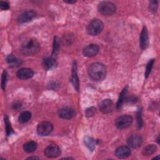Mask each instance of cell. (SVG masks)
<instances>
[{"instance_id": "7402d4cb", "label": "cell", "mask_w": 160, "mask_h": 160, "mask_svg": "<svg viewBox=\"0 0 160 160\" xmlns=\"http://www.w3.org/2000/svg\"><path fill=\"white\" fill-rule=\"evenodd\" d=\"M128 92V86L125 87L122 91H121V92L120 93L119 95V98L118 99V101L117 102L116 104V108L117 109H120L121 108V106H122V104L124 103V102L126 100V94Z\"/></svg>"}, {"instance_id": "603a6c76", "label": "cell", "mask_w": 160, "mask_h": 160, "mask_svg": "<svg viewBox=\"0 0 160 160\" xmlns=\"http://www.w3.org/2000/svg\"><path fill=\"white\" fill-rule=\"evenodd\" d=\"M84 144L89 148V150L92 151L95 148L96 144V141L89 136H86L84 138Z\"/></svg>"}, {"instance_id": "44dd1931", "label": "cell", "mask_w": 160, "mask_h": 160, "mask_svg": "<svg viewBox=\"0 0 160 160\" xmlns=\"http://www.w3.org/2000/svg\"><path fill=\"white\" fill-rule=\"evenodd\" d=\"M31 118V112H29L28 111H24L19 114V116L18 117V121H19V123L24 124V123L28 122Z\"/></svg>"}, {"instance_id": "d4e9b609", "label": "cell", "mask_w": 160, "mask_h": 160, "mask_svg": "<svg viewBox=\"0 0 160 160\" xmlns=\"http://www.w3.org/2000/svg\"><path fill=\"white\" fill-rule=\"evenodd\" d=\"M4 123H5V126H6V134L8 136H9L11 134V132H12V129L11 127V124L9 121L8 117L7 116H4Z\"/></svg>"}, {"instance_id": "f546056e", "label": "cell", "mask_w": 160, "mask_h": 160, "mask_svg": "<svg viewBox=\"0 0 160 160\" xmlns=\"http://www.w3.org/2000/svg\"><path fill=\"white\" fill-rule=\"evenodd\" d=\"M6 81H7V72L6 71H4L2 76H1V88L3 90L6 89Z\"/></svg>"}, {"instance_id": "7c38bea8", "label": "cell", "mask_w": 160, "mask_h": 160, "mask_svg": "<svg viewBox=\"0 0 160 160\" xmlns=\"http://www.w3.org/2000/svg\"><path fill=\"white\" fill-rule=\"evenodd\" d=\"M99 48L96 44H91L86 46L82 50V54L84 56L91 58L95 56L99 52Z\"/></svg>"}, {"instance_id": "e0dca14e", "label": "cell", "mask_w": 160, "mask_h": 160, "mask_svg": "<svg viewBox=\"0 0 160 160\" xmlns=\"http://www.w3.org/2000/svg\"><path fill=\"white\" fill-rule=\"evenodd\" d=\"M42 65L45 69L49 70L54 68L56 65V58L52 57L46 58L43 59Z\"/></svg>"}, {"instance_id": "3957f363", "label": "cell", "mask_w": 160, "mask_h": 160, "mask_svg": "<svg viewBox=\"0 0 160 160\" xmlns=\"http://www.w3.org/2000/svg\"><path fill=\"white\" fill-rule=\"evenodd\" d=\"M115 4L110 1H101L98 5V12L103 16H111L116 12Z\"/></svg>"}, {"instance_id": "52a82bcc", "label": "cell", "mask_w": 160, "mask_h": 160, "mask_svg": "<svg viewBox=\"0 0 160 160\" xmlns=\"http://www.w3.org/2000/svg\"><path fill=\"white\" fill-rule=\"evenodd\" d=\"M44 153L48 158H54L58 157L61 154V149L59 146L55 144H51L44 149Z\"/></svg>"}, {"instance_id": "8fae6325", "label": "cell", "mask_w": 160, "mask_h": 160, "mask_svg": "<svg viewBox=\"0 0 160 160\" xmlns=\"http://www.w3.org/2000/svg\"><path fill=\"white\" fill-rule=\"evenodd\" d=\"M131 154L130 148L126 146H121L117 148L114 151L115 156L119 159H125L128 158Z\"/></svg>"}, {"instance_id": "2e32d148", "label": "cell", "mask_w": 160, "mask_h": 160, "mask_svg": "<svg viewBox=\"0 0 160 160\" xmlns=\"http://www.w3.org/2000/svg\"><path fill=\"white\" fill-rule=\"evenodd\" d=\"M71 82L76 91L79 90V79L77 74V66L76 62H74L71 73Z\"/></svg>"}, {"instance_id": "8d00e7d4", "label": "cell", "mask_w": 160, "mask_h": 160, "mask_svg": "<svg viewBox=\"0 0 160 160\" xmlns=\"http://www.w3.org/2000/svg\"><path fill=\"white\" fill-rule=\"evenodd\" d=\"M62 159H73V158H64Z\"/></svg>"}, {"instance_id": "5bb4252c", "label": "cell", "mask_w": 160, "mask_h": 160, "mask_svg": "<svg viewBox=\"0 0 160 160\" xmlns=\"http://www.w3.org/2000/svg\"><path fill=\"white\" fill-rule=\"evenodd\" d=\"M149 42V38H148V29L146 27L144 26L142 29V31L140 34L139 36V47L141 49H145L148 45Z\"/></svg>"}, {"instance_id": "cb8c5ba5", "label": "cell", "mask_w": 160, "mask_h": 160, "mask_svg": "<svg viewBox=\"0 0 160 160\" xmlns=\"http://www.w3.org/2000/svg\"><path fill=\"white\" fill-rule=\"evenodd\" d=\"M154 62V59H151L147 63L146 67V71H145V77H146V78H147L148 77V76L149 75V74L151 71V69L152 68Z\"/></svg>"}, {"instance_id": "836d02e7", "label": "cell", "mask_w": 160, "mask_h": 160, "mask_svg": "<svg viewBox=\"0 0 160 160\" xmlns=\"http://www.w3.org/2000/svg\"><path fill=\"white\" fill-rule=\"evenodd\" d=\"M39 159V158L38 157H36V156H31V157H29L27 158V159Z\"/></svg>"}, {"instance_id": "d6986e66", "label": "cell", "mask_w": 160, "mask_h": 160, "mask_svg": "<svg viewBox=\"0 0 160 160\" xmlns=\"http://www.w3.org/2000/svg\"><path fill=\"white\" fill-rule=\"evenodd\" d=\"M37 143L33 141H30L26 142L23 145V149L25 152L28 153H31L34 152L37 148Z\"/></svg>"}, {"instance_id": "4dcf8cb0", "label": "cell", "mask_w": 160, "mask_h": 160, "mask_svg": "<svg viewBox=\"0 0 160 160\" xmlns=\"http://www.w3.org/2000/svg\"><path fill=\"white\" fill-rule=\"evenodd\" d=\"M0 7H1V9L2 10H7L9 8V4L6 1H1L0 2Z\"/></svg>"}, {"instance_id": "8992f818", "label": "cell", "mask_w": 160, "mask_h": 160, "mask_svg": "<svg viewBox=\"0 0 160 160\" xmlns=\"http://www.w3.org/2000/svg\"><path fill=\"white\" fill-rule=\"evenodd\" d=\"M53 131V125L48 121L40 122L37 127V132L41 136H48Z\"/></svg>"}, {"instance_id": "f1b7e54d", "label": "cell", "mask_w": 160, "mask_h": 160, "mask_svg": "<svg viewBox=\"0 0 160 160\" xmlns=\"http://www.w3.org/2000/svg\"><path fill=\"white\" fill-rule=\"evenodd\" d=\"M95 112H96V108H94V107H90L86 109L85 115L86 117L90 118L94 115Z\"/></svg>"}, {"instance_id": "4fadbf2b", "label": "cell", "mask_w": 160, "mask_h": 160, "mask_svg": "<svg viewBox=\"0 0 160 160\" xmlns=\"http://www.w3.org/2000/svg\"><path fill=\"white\" fill-rule=\"evenodd\" d=\"M34 75V71L28 68L19 69L16 72V76L20 79H28L31 78Z\"/></svg>"}, {"instance_id": "484cf974", "label": "cell", "mask_w": 160, "mask_h": 160, "mask_svg": "<svg viewBox=\"0 0 160 160\" xmlns=\"http://www.w3.org/2000/svg\"><path fill=\"white\" fill-rule=\"evenodd\" d=\"M158 1H149V6H148V8H149V9L151 12H153V13H155L158 9Z\"/></svg>"}, {"instance_id": "30bf717a", "label": "cell", "mask_w": 160, "mask_h": 160, "mask_svg": "<svg viewBox=\"0 0 160 160\" xmlns=\"http://www.w3.org/2000/svg\"><path fill=\"white\" fill-rule=\"evenodd\" d=\"M36 16V12L34 10H28L22 12L18 18L17 21L19 23H25L31 21Z\"/></svg>"}, {"instance_id": "ba28073f", "label": "cell", "mask_w": 160, "mask_h": 160, "mask_svg": "<svg viewBox=\"0 0 160 160\" xmlns=\"http://www.w3.org/2000/svg\"><path fill=\"white\" fill-rule=\"evenodd\" d=\"M58 116L62 119H70L76 115L75 109L70 107H62L58 111Z\"/></svg>"}, {"instance_id": "ac0fdd59", "label": "cell", "mask_w": 160, "mask_h": 160, "mask_svg": "<svg viewBox=\"0 0 160 160\" xmlns=\"http://www.w3.org/2000/svg\"><path fill=\"white\" fill-rule=\"evenodd\" d=\"M6 62L8 63L9 66L11 67H16L19 66L21 64V59H18L15 56L12 54H9L6 57Z\"/></svg>"}, {"instance_id": "e575fe53", "label": "cell", "mask_w": 160, "mask_h": 160, "mask_svg": "<svg viewBox=\"0 0 160 160\" xmlns=\"http://www.w3.org/2000/svg\"><path fill=\"white\" fill-rule=\"evenodd\" d=\"M157 142H158V143L159 142V136H158V138H157Z\"/></svg>"}, {"instance_id": "9a60e30c", "label": "cell", "mask_w": 160, "mask_h": 160, "mask_svg": "<svg viewBox=\"0 0 160 160\" xmlns=\"http://www.w3.org/2000/svg\"><path fill=\"white\" fill-rule=\"evenodd\" d=\"M142 142V138L139 135H132L127 140V143L129 147L132 148H139Z\"/></svg>"}, {"instance_id": "6da1fadb", "label": "cell", "mask_w": 160, "mask_h": 160, "mask_svg": "<svg viewBox=\"0 0 160 160\" xmlns=\"http://www.w3.org/2000/svg\"><path fill=\"white\" fill-rule=\"evenodd\" d=\"M89 77L94 81H102L106 76V68L101 62H94L91 64L88 69Z\"/></svg>"}, {"instance_id": "9c48e42d", "label": "cell", "mask_w": 160, "mask_h": 160, "mask_svg": "<svg viewBox=\"0 0 160 160\" xmlns=\"http://www.w3.org/2000/svg\"><path fill=\"white\" fill-rule=\"evenodd\" d=\"M99 110L104 114L111 112L114 109V103L109 99L102 100L99 104Z\"/></svg>"}, {"instance_id": "7a4b0ae2", "label": "cell", "mask_w": 160, "mask_h": 160, "mask_svg": "<svg viewBox=\"0 0 160 160\" xmlns=\"http://www.w3.org/2000/svg\"><path fill=\"white\" fill-rule=\"evenodd\" d=\"M40 49V45L36 39L30 38L26 40L20 47L21 52L25 56L36 54Z\"/></svg>"}, {"instance_id": "d590c367", "label": "cell", "mask_w": 160, "mask_h": 160, "mask_svg": "<svg viewBox=\"0 0 160 160\" xmlns=\"http://www.w3.org/2000/svg\"><path fill=\"white\" fill-rule=\"evenodd\" d=\"M159 156H156V157H154L153 159H159Z\"/></svg>"}, {"instance_id": "d6a6232c", "label": "cell", "mask_w": 160, "mask_h": 160, "mask_svg": "<svg viewBox=\"0 0 160 160\" xmlns=\"http://www.w3.org/2000/svg\"><path fill=\"white\" fill-rule=\"evenodd\" d=\"M64 2H66V3H68V4H74V3H75L76 2V1H71V0H68V1H64Z\"/></svg>"}, {"instance_id": "5b68a950", "label": "cell", "mask_w": 160, "mask_h": 160, "mask_svg": "<svg viewBox=\"0 0 160 160\" xmlns=\"http://www.w3.org/2000/svg\"><path fill=\"white\" fill-rule=\"evenodd\" d=\"M133 121L131 116L124 114L118 117L115 121V126L118 129H123L130 126Z\"/></svg>"}, {"instance_id": "277c9868", "label": "cell", "mask_w": 160, "mask_h": 160, "mask_svg": "<svg viewBox=\"0 0 160 160\" xmlns=\"http://www.w3.org/2000/svg\"><path fill=\"white\" fill-rule=\"evenodd\" d=\"M104 28V23L98 19L92 20L87 26L86 31L91 36H97L101 33Z\"/></svg>"}, {"instance_id": "1f68e13d", "label": "cell", "mask_w": 160, "mask_h": 160, "mask_svg": "<svg viewBox=\"0 0 160 160\" xmlns=\"http://www.w3.org/2000/svg\"><path fill=\"white\" fill-rule=\"evenodd\" d=\"M21 107V104L20 102H15L13 105H12V108L14 109H18Z\"/></svg>"}, {"instance_id": "4316f807", "label": "cell", "mask_w": 160, "mask_h": 160, "mask_svg": "<svg viewBox=\"0 0 160 160\" xmlns=\"http://www.w3.org/2000/svg\"><path fill=\"white\" fill-rule=\"evenodd\" d=\"M58 49H59V44H58V41L57 40V38H55L54 40V43H53V50H52V56L51 57L56 58L58 52Z\"/></svg>"}, {"instance_id": "ffe728a7", "label": "cell", "mask_w": 160, "mask_h": 160, "mask_svg": "<svg viewBox=\"0 0 160 160\" xmlns=\"http://www.w3.org/2000/svg\"><path fill=\"white\" fill-rule=\"evenodd\" d=\"M157 149L158 148L156 145L153 144H148V146H146L143 148L142 153L144 156H149L154 153L156 151Z\"/></svg>"}, {"instance_id": "83f0119b", "label": "cell", "mask_w": 160, "mask_h": 160, "mask_svg": "<svg viewBox=\"0 0 160 160\" xmlns=\"http://www.w3.org/2000/svg\"><path fill=\"white\" fill-rule=\"evenodd\" d=\"M142 111H141V109H139L138 111V112H137V126L138 128H141L142 125H143V121H142V114H141Z\"/></svg>"}]
</instances>
